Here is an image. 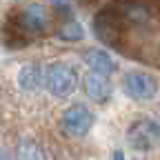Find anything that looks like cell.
<instances>
[{
	"instance_id": "30bf717a",
	"label": "cell",
	"mask_w": 160,
	"mask_h": 160,
	"mask_svg": "<svg viewBox=\"0 0 160 160\" xmlns=\"http://www.w3.org/2000/svg\"><path fill=\"white\" fill-rule=\"evenodd\" d=\"M58 36L62 38V40H69V42H78V40H82V38H85V29L80 27L78 20L67 18V20H65V25L58 29Z\"/></svg>"
},
{
	"instance_id": "5b68a950",
	"label": "cell",
	"mask_w": 160,
	"mask_h": 160,
	"mask_svg": "<svg viewBox=\"0 0 160 160\" xmlns=\"http://www.w3.org/2000/svg\"><path fill=\"white\" fill-rule=\"evenodd\" d=\"M93 125V113L85 105H71L60 116V127L69 138H82Z\"/></svg>"
},
{
	"instance_id": "8fae6325",
	"label": "cell",
	"mask_w": 160,
	"mask_h": 160,
	"mask_svg": "<svg viewBox=\"0 0 160 160\" xmlns=\"http://www.w3.org/2000/svg\"><path fill=\"white\" fill-rule=\"evenodd\" d=\"M53 2V7H56V11H60V13H69L71 11V0H51Z\"/></svg>"
},
{
	"instance_id": "277c9868",
	"label": "cell",
	"mask_w": 160,
	"mask_h": 160,
	"mask_svg": "<svg viewBox=\"0 0 160 160\" xmlns=\"http://www.w3.org/2000/svg\"><path fill=\"white\" fill-rule=\"evenodd\" d=\"M122 91L133 100L147 102L158 96V80L145 71H129L122 78Z\"/></svg>"
},
{
	"instance_id": "6da1fadb",
	"label": "cell",
	"mask_w": 160,
	"mask_h": 160,
	"mask_svg": "<svg viewBox=\"0 0 160 160\" xmlns=\"http://www.w3.org/2000/svg\"><path fill=\"white\" fill-rule=\"evenodd\" d=\"M42 85L56 98H69L78 87V71L65 60H56L45 67Z\"/></svg>"
},
{
	"instance_id": "ba28073f",
	"label": "cell",
	"mask_w": 160,
	"mask_h": 160,
	"mask_svg": "<svg viewBox=\"0 0 160 160\" xmlns=\"http://www.w3.org/2000/svg\"><path fill=\"white\" fill-rule=\"evenodd\" d=\"M42 78H45V67L42 65L27 62L18 71V87L22 91H36L38 87H42Z\"/></svg>"
},
{
	"instance_id": "7c38bea8",
	"label": "cell",
	"mask_w": 160,
	"mask_h": 160,
	"mask_svg": "<svg viewBox=\"0 0 160 160\" xmlns=\"http://www.w3.org/2000/svg\"><path fill=\"white\" fill-rule=\"evenodd\" d=\"M0 160H13L11 151H9V149H5V147H0Z\"/></svg>"
},
{
	"instance_id": "9c48e42d",
	"label": "cell",
	"mask_w": 160,
	"mask_h": 160,
	"mask_svg": "<svg viewBox=\"0 0 160 160\" xmlns=\"http://www.w3.org/2000/svg\"><path fill=\"white\" fill-rule=\"evenodd\" d=\"M16 160H47V151L45 147L33 138H22L18 142V151H16Z\"/></svg>"
},
{
	"instance_id": "7a4b0ae2",
	"label": "cell",
	"mask_w": 160,
	"mask_h": 160,
	"mask_svg": "<svg viewBox=\"0 0 160 160\" xmlns=\"http://www.w3.org/2000/svg\"><path fill=\"white\" fill-rule=\"evenodd\" d=\"M127 140L136 151H151L160 145V125L153 118H140L127 129Z\"/></svg>"
},
{
	"instance_id": "8992f818",
	"label": "cell",
	"mask_w": 160,
	"mask_h": 160,
	"mask_svg": "<svg viewBox=\"0 0 160 160\" xmlns=\"http://www.w3.org/2000/svg\"><path fill=\"white\" fill-rule=\"evenodd\" d=\"M80 58H82V62L93 73H100V76H111L118 69V62L102 49H82L80 51Z\"/></svg>"
},
{
	"instance_id": "4fadbf2b",
	"label": "cell",
	"mask_w": 160,
	"mask_h": 160,
	"mask_svg": "<svg viewBox=\"0 0 160 160\" xmlns=\"http://www.w3.org/2000/svg\"><path fill=\"white\" fill-rule=\"evenodd\" d=\"M113 160H125V153L120 151V149H116V151H113Z\"/></svg>"
},
{
	"instance_id": "3957f363",
	"label": "cell",
	"mask_w": 160,
	"mask_h": 160,
	"mask_svg": "<svg viewBox=\"0 0 160 160\" xmlns=\"http://www.w3.org/2000/svg\"><path fill=\"white\" fill-rule=\"evenodd\" d=\"M125 20H122V16L120 13H116V11H109V9H105V11H100L98 16H96V20H93V31H96V36L102 40L105 45H109V47H120L122 42H120V38L125 36Z\"/></svg>"
},
{
	"instance_id": "52a82bcc",
	"label": "cell",
	"mask_w": 160,
	"mask_h": 160,
	"mask_svg": "<svg viewBox=\"0 0 160 160\" xmlns=\"http://www.w3.org/2000/svg\"><path fill=\"white\" fill-rule=\"evenodd\" d=\"M82 87H85V93L93 100V102H98V105L109 102V98H111V82L107 80V76L89 71L82 78Z\"/></svg>"
}]
</instances>
